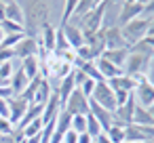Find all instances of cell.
I'll return each instance as SVG.
<instances>
[{
	"label": "cell",
	"mask_w": 154,
	"mask_h": 143,
	"mask_svg": "<svg viewBox=\"0 0 154 143\" xmlns=\"http://www.w3.org/2000/svg\"><path fill=\"white\" fill-rule=\"evenodd\" d=\"M11 97H13V91H11V86H9V84L0 86V99H11Z\"/></svg>",
	"instance_id": "obj_41"
},
{
	"label": "cell",
	"mask_w": 154,
	"mask_h": 143,
	"mask_svg": "<svg viewBox=\"0 0 154 143\" xmlns=\"http://www.w3.org/2000/svg\"><path fill=\"white\" fill-rule=\"evenodd\" d=\"M106 137H108L112 143H122V141H125V126L112 124V126L106 130Z\"/></svg>",
	"instance_id": "obj_28"
},
{
	"label": "cell",
	"mask_w": 154,
	"mask_h": 143,
	"mask_svg": "<svg viewBox=\"0 0 154 143\" xmlns=\"http://www.w3.org/2000/svg\"><path fill=\"white\" fill-rule=\"evenodd\" d=\"M152 143H154V141H152Z\"/></svg>",
	"instance_id": "obj_51"
},
{
	"label": "cell",
	"mask_w": 154,
	"mask_h": 143,
	"mask_svg": "<svg viewBox=\"0 0 154 143\" xmlns=\"http://www.w3.org/2000/svg\"><path fill=\"white\" fill-rule=\"evenodd\" d=\"M2 2H5V4H9V2H13V0H2Z\"/></svg>",
	"instance_id": "obj_50"
},
{
	"label": "cell",
	"mask_w": 154,
	"mask_h": 143,
	"mask_svg": "<svg viewBox=\"0 0 154 143\" xmlns=\"http://www.w3.org/2000/svg\"><path fill=\"white\" fill-rule=\"evenodd\" d=\"M148 25H150V19H146V17H137V19H133V21L120 25V32H122L125 42H127L129 46L141 42V40L146 38V34H148Z\"/></svg>",
	"instance_id": "obj_3"
},
{
	"label": "cell",
	"mask_w": 154,
	"mask_h": 143,
	"mask_svg": "<svg viewBox=\"0 0 154 143\" xmlns=\"http://www.w3.org/2000/svg\"><path fill=\"white\" fill-rule=\"evenodd\" d=\"M13 128H15V126L11 124L9 118H2V116H0V135H11Z\"/></svg>",
	"instance_id": "obj_34"
},
{
	"label": "cell",
	"mask_w": 154,
	"mask_h": 143,
	"mask_svg": "<svg viewBox=\"0 0 154 143\" xmlns=\"http://www.w3.org/2000/svg\"><path fill=\"white\" fill-rule=\"evenodd\" d=\"M133 124H141V126H154V118L150 116V112L141 105H135L133 112Z\"/></svg>",
	"instance_id": "obj_25"
},
{
	"label": "cell",
	"mask_w": 154,
	"mask_h": 143,
	"mask_svg": "<svg viewBox=\"0 0 154 143\" xmlns=\"http://www.w3.org/2000/svg\"><path fill=\"white\" fill-rule=\"evenodd\" d=\"M2 38H5V32H2V30H0V42H2Z\"/></svg>",
	"instance_id": "obj_49"
},
{
	"label": "cell",
	"mask_w": 154,
	"mask_h": 143,
	"mask_svg": "<svg viewBox=\"0 0 154 143\" xmlns=\"http://www.w3.org/2000/svg\"><path fill=\"white\" fill-rule=\"evenodd\" d=\"M38 42H36V38H28V36H23V40L13 49V53H15V59L17 61H21V59H26V57H32V55H38Z\"/></svg>",
	"instance_id": "obj_14"
},
{
	"label": "cell",
	"mask_w": 154,
	"mask_h": 143,
	"mask_svg": "<svg viewBox=\"0 0 154 143\" xmlns=\"http://www.w3.org/2000/svg\"><path fill=\"white\" fill-rule=\"evenodd\" d=\"M101 32H103V46H106V51H108V49H125V46H129V44L125 42L122 32H120L118 25H116V28H106V30H101Z\"/></svg>",
	"instance_id": "obj_12"
},
{
	"label": "cell",
	"mask_w": 154,
	"mask_h": 143,
	"mask_svg": "<svg viewBox=\"0 0 154 143\" xmlns=\"http://www.w3.org/2000/svg\"><path fill=\"white\" fill-rule=\"evenodd\" d=\"M93 88H95V80H91V78H89V80H85V82H82V86H80V93H82L85 97H89V99H91V93H93Z\"/></svg>",
	"instance_id": "obj_36"
},
{
	"label": "cell",
	"mask_w": 154,
	"mask_h": 143,
	"mask_svg": "<svg viewBox=\"0 0 154 143\" xmlns=\"http://www.w3.org/2000/svg\"><path fill=\"white\" fill-rule=\"evenodd\" d=\"M114 97H116V107H118V105H122V103L131 97V93H125V91H114Z\"/></svg>",
	"instance_id": "obj_40"
},
{
	"label": "cell",
	"mask_w": 154,
	"mask_h": 143,
	"mask_svg": "<svg viewBox=\"0 0 154 143\" xmlns=\"http://www.w3.org/2000/svg\"><path fill=\"white\" fill-rule=\"evenodd\" d=\"M89 112L95 116V120L99 122V126H101V130H103V133H106V130L112 126V122H114V116H112V112H110V109H106V107L97 105L95 101H91V103H89Z\"/></svg>",
	"instance_id": "obj_15"
},
{
	"label": "cell",
	"mask_w": 154,
	"mask_h": 143,
	"mask_svg": "<svg viewBox=\"0 0 154 143\" xmlns=\"http://www.w3.org/2000/svg\"><path fill=\"white\" fill-rule=\"evenodd\" d=\"M146 36H154V17L150 19V25H148V34Z\"/></svg>",
	"instance_id": "obj_45"
},
{
	"label": "cell",
	"mask_w": 154,
	"mask_h": 143,
	"mask_svg": "<svg viewBox=\"0 0 154 143\" xmlns=\"http://www.w3.org/2000/svg\"><path fill=\"white\" fill-rule=\"evenodd\" d=\"M141 17H146V19L154 17V0H148V2L141 7Z\"/></svg>",
	"instance_id": "obj_35"
},
{
	"label": "cell",
	"mask_w": 154,
	"mask_h": 143,
	"mask_svg": "<svg viewBox=\"0 0 154 143\" xmlns=\"http://www.w3.org/2000/svg\"><path fill=\"white\" fill-rule=\"evenodd\" d=\"M87 133H89L93 139H95L97 135H101V133H103V130H101V126H99V122L95 120V116H93L91 112L87 114Z\"/></svg>",
	"instance_id": "obj_31"
},
{
	"label": "cell",
	"mask_w": 154,
	"mask_h": 143,
	"mask_svg": "<svg viewBox=\"0 0 154 143\" xmlns=\"http://www.w3.org/2000/svg\"><path fill=\"white\" fill-rule=\"evenodd\" d=\"M7 103H9V120H11V124L15 126V124L23 118V114L28 112V105H30V103L23 101L19 95H13Z\"/></svg>",
	"instance_id": "obj_11"
},
{
	"label": "cell",
	"mask_w": 154,
	"mask_h": 143,
	"mask_svg": "<svg viewBox=\"0 0 154 143\" xmlns=\"http://www.w3.org/2000/svg\"><path fill=\"white\" fill-rule=\"evenodd\" d=\"M131 95H133L135 103H137V105H141V107H146V109H148V107L154 103V86H152L148 80L137 82Z\"/></svg>",
	"instance_id": "obj_6"
},
{
	"label": "cell",
	"mask_w": 154,
	"mask_h": 143,
	"mask_svg": "<svg viewBox=\"0 0 154 143\" xmlns=\"http://www.w3.org/2000/svg\"><path fill=\"white\" fill-rule=\"evenodd\" d=\"M91 101H95L97 105H101V107H106V109H110V112L116 109V97H114V91L110 88V84H108L106 80L95 82V88H93V93H91Z\"/></svg>",
	"instance_id": "obj_4"
},
{
	"label": "cell",
	"mask_w": 154,
	"mask_h": 143,
	"mask_svg": "<svg viewBox=\"0 0 154 143\" xmlns=\"http://www.w3.org/2000/svg\"><path fill=\"white\" fill-rule=\"evenodd\" d=\"M74 133H87V114H78V116H72V126H70Z\"/></svg>",
	"instance_id": "obj_33"
},
{
	"label": "cell",
	"mask_w": 154,
	"mask_h": 143,
	"mask_svg": "<svg viewBox=\"0 0 154 143\" xmlns=\"http://www.w3.org/2000/svg\"><path fill=\"white\" fill-rule=\"evenodd\" d=\"M45 80V76L42 74H38L36 78H32L30 82H28V86L23 88V93L19 95L23 101H28V103H32V99H34V95H36V91H38V86H40V82Z\"/></svg>",
	"instance_id": "obj_24"
},
{
	"label": "cell",
	"mask_w": 154,
	"mask_h": 143,
	"mask_svg": "<svg viewBox=\"0 0 154 143\" xmlns=\"http://www.w3.org/2000/svg\"><path fill=\"white\" fill-rule=\"evenodd\" d=\"M70 126H72V114H68L66 109H61L59 116L55 118V133L63 135L66 130H70Z\"/></svg>",
	"instance_id": "obj_26"
},
{
	"label": "cell",
	"mask_w": 154,
	"mask_h": 143,
	"mask_svg": "<svg viewBox=\"0 0 154 143\" xmlns=\"http://www.w3.org/2000/svg\"><path fill=\"white\" fill-rule=\"evenodd\" d=\"M23 36H26V34H7V36L2 38V42H0V46H2V49H15V46L23 40Z\"/></svg>",
	"instance_id": "obj_32"
},
{
	"label": "cell",
	"mask_w": 154,
	"mask_h": 143,
	"mask_svg": "<svg viewBox=\"0 0 154 143\" xmlns=\"http://www.w3.org/2000/svg\"><path fill=\"white\" fill-rule=\"evenodd\" d=\"M146 80L154 86V55H152V59H150V63H148V70H146Z\"/></svg>",
	"instance_id": "obj_39"
},
{
	"label": "cell",
	"mask_w": 154,
	"mask_h": 143,
	"mask_svg": "<svg viewBox=\"0 0 154 143\" xmlns=\"http://www.w3.org/2000/svg\"><path fill=\"white\" fill-rule=\"evenodd\" d=\"M28 82H30V78L23 74V70H21V67H15V72H13L11 78H9V86H11L13 95H21L23 88L28 86Z\"/></svg>",
	"instance_id": "obj_18"
},
{
	"label": "cell",
	"mask_w": 154,
	"mask_h": 143,
	"mask_svg": "<svg viewBox=\"0 0 154 143\" xmlns=\"http://www.w3.org/2000/svg\"><path fill=\"white\" fill-rule=\"evenodd\" d=\"M122 143H152V141H122Z\"/></svg>",
	"instance_id": "obj_48"
},
{
	"label": "cell",
	"mask_w": 154,
	"mask_h": 143,
	"mask_svg": "<svg viewBox=\"0 0 154 143\" xmlns=\"http://www.w3.org/2000/svg\"><path fill=\"white\" fill-rule=\"evenodd\" d=\"M125 141H154V126H141L131 122L125 126Z\"/></svg>",
	"instance_id": "obj_8"
},
{
	"label": "cell",
	"mask_w": 154,
	"mask_h": 143,
	"mask_svg": "<svg viewBox=\"0 0 154 143\" xmlns=\"http://www.w3.org/2000/svg\"><path fill=\"white\" fill-rule=\"evenodd\" d=\"M26 143H40V135H34V137H26Z\"/></svg>",
	"instance_id": "obj_44"
},
{
	"label": "cell",
	"mask_w": 154,
	"mask_h": 143,
	"mask_svg": "<svg viewBox=\"0 0 154 143\" xmlns=\"http://www.w3.org/2000/svg\"><path fill=\"white\" fill-rule=\"evenodd\" d=\"M23 11V34L28 38H36L42 28L61 23V7L63 0H17Z\"/></svg>",
	"instance_id": "obj_1"
},
{
	"label": "cell",
	"mask_w": 154,
	"mask_h": 143,
	"mask_svg": "<svg viewBox=\"0 0 154 143\" xmlns=\"http://www.w3.org/2000/svg\"><path fill=\"white\" fill-rule=\"evenodd\" d=\"M89 103H91V99L85 97L80 93V88H74L72 95L68 97V101L63 103V109L68 114H72V116H78V114L85 116V114H89Z\"/></svg>",
	"instance_id": "obj_5"
},
{
	"label": "cell",
	"mask_w": 154,
	"mask_h": 143,
	"mask_svg": "<svg viewBox=\"0 0 154 143\" xmlns=\"http://www.w3.org/2000/svg\"><path fill=\"white\" fill-rule=\"evenodd\" d=\"M5 19L23 25V11H21V7H19L17 0H13V2H9V4L5 7Z\"/></svg>",
	"instance_id": "obj_22"
},
{
	"label": "cell",
	"mask_w": 154,
	"mask_h": 143,
	"mask_svg": "<svg viewBox=\"0 0 154 143\" xmlns=\"http://www.w3.org/2000/svg\"><path fill=\"white\" fill-rule=\"evenodd\" d=\"M42 126H45V124H42V120H40V118H36V120H32V122H30V124L21 130V135H23V137H34V135H40V133H42Z\"/></svg>",
	"instance_id": "obj_29"
},
{
	"label": "cell",
	"mask_w": 154,
	"mask_h": 143,
	"mask_svg": "<svg viewBox=\"0 0 154 143\" xmlns=\"http://www.w3.org/2000/svg\"><path fill=\"white\" fill-rule=\"evenodd\" d=\"M125 0H103V19H101V30L106 28H116L118 25V15H120V7Z\"/></svg>",
	"instance_id": "obj_7"
},
{
	"label": "cell",
	"mask_w": 154,
	"mask_h": 143,
	"mask_svg": "<svg viewBox=\"0 0 154 143\" xmlns=\"http://www.w3.org/2000/svg\"><path fill=\"white\" fill-rule=\"evenodd\" d=\"M59 28L63 30V36H66V40H68V44H70L72 51H76V49H80V46L85 44L82 30H80L78 25H74V23H66V25H59Z\"/></svg>",
	"instance_id": "obj_13"
},
{
	"label": "cell",
	"mask_w": 154,
	"mask_h": 143,
	"mask_svg": "<svg viewBox=\"0 0 154 143\" xmlns=\"http://www.w3.org/2000/svg\"><path fill=\"white\" fill-rule=\"evenodd\" d=\"M51 86H49V82L47 80H42L40 82V86H38V91H36V95H34V99H32V103H40V105H45L47 101H49V97H51Z\"/></svg>",
	"instance_id": "obj_27"
},
{
	"label": "cell",
	"mask_w": 154,
	"mask_h": 143,
	"mask_svg": "<svg viewBox=\"0 0 154 143\" xmlns=\"http://www.w3.org/2000/svg\"><path fill=\"white\" fill-rule=\"evenodd\" d=\"M5 7H7V4L2 2V0H0V21H2V19H5Z\"/></svg>",
	"instance_id": "obj_46"
},
{
	"label": "cell",
	"mask_w": 154,
	"mask_h": 143,
	"mask_svg": "<svg viewBox=\"0 0 154 143\" xmlns=\"http://www.w3.org/2000/svg\"><path fill=\"white\" fill-rule=\"evenodd\" d=\"M137 17H141V4H137V2H122L120 15H118V28L129 23V21H133V19H137Z\"/></svg>",
	"instance_id": "obj_16"
},
{
	"label": "cell",
	"mask_w": 154,
	"mask_h": 143,
	"mask_svg": "<svg viewBox=\"0 0 154 143\" xmlns=\"http://www.w3.org/2000/svg\"><path fill=\"white\" fill-rule=\"evenodd\" d=\"M95 65H97V72H99V76H101L103 80H112V78H116V76L122 74V70H120L118 65L106 61L103 57H97V59H95Z\"/></svg>",
	"instance_id": "obj_17"
},
{
	"label": "cell",
	"mask_w": 154,
	"mask_h": 143,
	"mask_svg": "<svg viewBox=\"0 0 154 143\" xmlns=\"http://www.w3.org/2000/svg\"><path fill=\"white\" fill-rule=\"evenodd\" d=\"M76 143H93V137L89 135V133H80L78 135V141Z\"/></svg>",
	"instance_id": "obj_43"
},
{
	"label": "cell",
	"mask_w": 154,
	"mask_h": 143,
	"mask_svg": "<svg viewBox=\"0 0 154 143\" xmlns=\"http://www.w3.org/2000/svg\"><path fill=\"white\" fill-rule=\"evenodd\" d=\"M127 53H129V46H125V49H108V51L101 53V57H103L106 61H110V63H114V65H118V67L122 70L125 59H127Z\"/></svg>",
	"instance_id": "obj_21"
},
{
	"label": "cell",
	"mask_w": 154,
	"mask_h": 143,
	"mask_svg": "<svg viewBox=\"0 0 154 143\" xmlns=\"http://www.w3.org/2000/svg\"><path fill=\"white\" fill-rule=\"evenodd\" d=\"M106 82L110 84L112 91H125V93H133V88H135V84H137L133 78H129V76H125V74L116 76V78H112V80H106Z\"/></svg>",
	"instance_id": "obj_20"
},
{
	"label": "cell",
	"mask_w": 154,
	"mask_h": 143,
	"mask_svg": "<svg viewBox=\"0 0 154 143\" xmlns=\"http://www.w3.org/2000/svg\"><path fill=\"white\" fill-rule=\"evenodd\" d=\"M76 86H74V80H72V72L66 76V78H61V82H59V88H57V95H59V99H61V103H66L68 101V97L72 95V91H74Z\"/></svg>",
	"instance_id": "obj_23"
},
{
	"label": "cell",
	"mask_w": 154,
	"mask_h": 143,
	"mask_svg": "<svg viewBox=\"0 0 154 143\" xmlns=\"http://www.w3.org/2000/svg\"><path fill=\"white\" fill-rule=\"evenodd\" d=\"M9 99H0V116L2 118H9Z\"/></svg>",
	"instance_id": "obj_42"
},
{
	"label": "cell",
	"mask_w": 154,
	"mask_h": 143,
	"mask_svg": "<svg viewBox=\"0 0 154 143\" xmlns=\"http://www.w3.org/2000/svg\"><path fill=\"white\" fill-rule=\"evenodd\" d=\"M76 141H78V133H74L72 128L63 133V139H61V143H76Z\"/></svg>",
	"instance_id": "obj_38"
},
{
	"label": "cell",
	"mask_w": 154,
	"mask_h": 143,
	"mask_svg": "<svg viewBox=\"0 0 154 143\" xmlns=\"http://www.w3.org/2000/svg\"><path fill=\"white\" fill-rule=\"evenodd\" d=\"M0 30L5 32V36H7V34H23V25H19V23H15V21H9V19H2V21H0Z\"/></svg>",
	"instance_id": "obj_30"
},
{
	"label": "cell",
	"mask_w": 154,
	"mask_h": 143,
	"mask_svg": "<svg viewBox=\"0 0 154 143\" xmlns=\"http://www.w3.org/2000/svg\"><path fill=\"white\" fill-rule=\"evenodd\" d=\"M152 55H154V49L146 40L129 46V53H127V59H125V65H122V74L129 76V78L146 76V70H148V63H150Z\"/></svg>",
	"instance_id": "obj_2"
},
{
	"label": "cell",
	"mask_w": 154,
	"mask_h": 143,
	"mask_svg": "<svg viewBox=\"0 0 154 143\" xmlns=\"http://www.w3.org/2000/svg\"><path fill=\"white\" fill-rule=\"evenodd\" d=\"M135 99H133V95L122 103V105H118L114 112H112V116H114V122L112 124H120V126H127V124H131L133 122V112H135Z\"/></svg>",
	"instance_id": "obj_9"
},
{
	"label": "cell",
	"mask_w": 154,
	"mask_h": 143,
	"mask_svg": "<svg viewBox=\"0 0 154 143\" xmlns=\"http://www.w3.org/2000/svg\"><path fill=\"white\" fill-rule=\"evenodd\" d=\"M11 59H15V53H13V49H2V46H0V63H5V61H11Z\"/></svg>",
	"instance_id": "obj_37"
},
{
	"label": "cell",
	"mask_w": 154,
	"mask_h": 143,
	"mask_svg": "<svg viewBox=\"0 0 154 143\" xmlns=\"http://www.w3.org/2000/svg\"><path fill=\"white\" fill-rule=\"evenodd\" d=\"M19 67L23 70V74H26L30 80L36 78V76L40 74V59H38V55H32V57L21 59V61H19Z\"/></svg>",
	"instance_id": "obj_19"
},
{
	"label": "cell",
	"mask_w": 154,
	"mask_h": 143,
	"mask_svg": "<svg viewBox=\"0 0 154 143\" xmlns=\"http://www.w3.org/2000/svg\"><path fill=\"white\" fill-rule=\"evenodd\" d=\"M61 109H63V103H61L59 95H57V93H51L49 101L42 105V114H40V120H42V124L55 122V118L59 116V112H61Z\"/></svg>",
	"instance_id": "obj_10"
},
{
	"label": "cell",
	"mask_w": 154,
	"mask_h": 143,
	"mask_svg": "<svg viewBox=\"0 0 154 143\" xmlns=\"http://www.w3.org/2000/svg\"><path fill=\"white\" fill-rule=\"evenodd\" d=\"M148 112H150V116H152V118H154V103H152V105H150V107H148Z\"/></svg>",
	"instance_id": "obj_47"
}]
</instances>
